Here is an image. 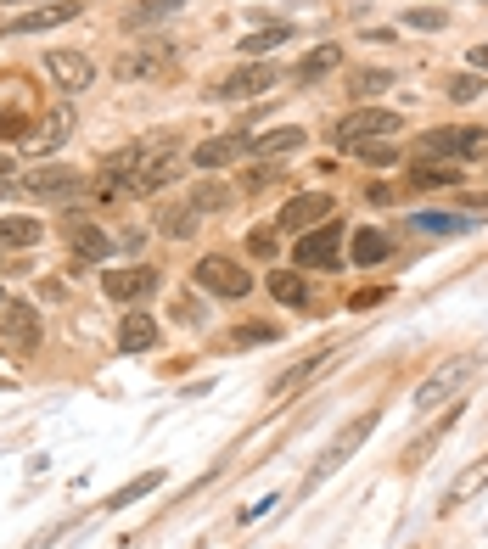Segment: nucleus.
<instances>
[{
  "label": "nucleus",
  "instance_id": "nucleus-1",
  "mask_svg": "<svg viewBox=\"0 0 488 549\" xmlns=\"http://www.w3.org/2000/svg\"><path fill=\"white\" fill-rule=\"evenodd\" d=\"M376 421H382V415H376V409H365V415H359V421H348L343 432H337V437H331V443H326V454H320V460L309 465V477H303V488L315 493L320 482H331V477H337V471H343V465L354 460L359 449H365V437L376 432Z\"/></svg>",
  "mask_w": 488,
  "mask_h": 549
},
{
  "label": "nucleus",
  "instance_id": "nucleus-2",
  "mask_svg": "<svg viewBox=\"0 0 488 549\" xmlns=\"http://www.w3.org/2000/svg\"><path fill=\"white\" fill-rule=\"evenodd\" d=\"M399 129H404V118L388 113V107H354L348 118H337V129H331V135H337V146H343V152H354V146H365V141H393Z\"/></svg>",
  "mask_w": 488,
  "mask_h": 549
},
{
  "label": "nucleus",
  "instance_id": "nucleus-3",
  "mask_svg": "<svg viewBox=\"0 0 488 549\" xmlns=\"http://www.w3.org/2000/svg\"><path fill=\"white\" fill-rule=\"evenodd\" d=\"M191 275H197V286H202V292L230 297V303L253 292V275H247V269L236 264V258H225V253H208V258H197V269H191Z\"/></svg>",
  "mask_w": 488,
  "mask_h": 549
},
{
  "label": "nucleus",
  "instance_id": "nucleus-4",
  "mask_svg": "<svg viewBox=\"0 0 488 549\" xmlns=\"http://www.w3.org/2000/svg\"><path fill=\"white\" fill-rule=\"evenodd\" d=\"M270 90H275V68H270V62H242V68H230L225 79H214L208 96H214V101H253V96H270Z\"/></svg>",
  "mask_w": 488,
  "mask_h": 549
},
{
  "label": "nucleus",
  "instance_id": "nucleus-5",
  "mask_svg": "<svg viewBox=\"0 0 488 549\" xmlns=\"http://www.w3.org/2000/svg\"><path fill=\"white\" fill-rule=\"evenodd\" d=\"M477 376V359H449V365H438L427 381L416 387V409H438V404H455L460 387Z\"/></svg>",
  "mask_w": 488,
  "mask_h": 549
},
{
  "label": "nucleus",
  "instance_id": "nucleus-6",
  "mask_svg": "<svg viewBox=\"0 0 488 549\" xmlns=\"http://www.w3.org/2000/svg\"><path fill=\"white\" fill-rule=\"evenodd\" d=\"M331 208H337V202H331L326 191H298V197H292L287 208L275 213V230H292V236H309L315 225H326V219H331Z\"/></svg>",
  "mask_w": 488,
  "mask_h": 549
},
{
  "label": "nucleus",
  "instance_id": "nucleus-7",
  "mask_svg": "<svg viewBox=\"0 0 488 549\" xmlns=\"http://www.w3.org/2000/svg\"><path fill=\"white\" fill-rule=\"evenodd\" d=\"M298 264L303 269H337L343 264V225H315L309 236H298Z\"/></svg>",
  "mask_w": 488,
  "mask_h": 549
},
{
  "label": "nucleus",
  "instance_id": "nucleus-8",
  "mask_svg": "<svg viewBox=\"0 0 488 549\" xmlns=\"http://www.w3.org/2000/svg\"><path fill=\"white\" fill-rule=\"evenodd\" d=\"M73 135V107L62 101V107H51L45 118H34L29 124V135H23V152H34V157H51L62 141Z\"/></svg>",
  "mask_w": 488,
  "mask_h": 549
},
{
  "label": "nucleus",
  "instance_id": "nucleus-9",
  "mask_svg": "<svg viewBox=\"0 0 488 549\" xmlns=\"http://www.w3.org/2000/svg\"><path fill=\"white\" fill-rule=\"evenodd\" d=\"M174 62H180L174 45H141V51H124L113 73L118 79H163V73H174Z\"/></svg>",
  "mask_w": 488,
  "mask_h": 549
},
{
  "label": "nucleus",
  "instance_id": "nucleus-10",
  "mask_svg": "<svg viewBox=\"0 0 488 549\" xmlns=\"http://www.w3.org/2000/svg\"><path fill=\"white\" fill-rule=\"evenodd\" d=\"M107 297H113V303H146V297L158 292V269L152 264H135V269H113V275H107Z\"/></svg>",
  "mask_w": 488,
  "mask_h": 549
},
{
  "label": "nucleus",
  "instance_id": "nucleus-11",
  "mask_svg": "<svg viewBox=\"0 0 488 549\" xmlns=\"http://www.w3.org/2000/svg\"><path fill=\"white\" fill-rule=\"evenodd\" d=\"M23 107H29V79L6 73V79H0V141H23V135H29V124L17 118Z\"/></svg>",
  "mask_w": 488,
  "mask_h": 549
},
{
  "label": "nucleus",
  "instance_id": "nucleus-12",
  "mask_svg": "<svg viewBox=\"0 0 488 549\" xmlns=\"http://www.w3.org/2000/svg\"><path fill=\"white\" fill-rule=\"evenodd\" d=\"M73 17H79V0H51V6H34V12L12 17V23H6V34H12V40H23V34L62 29V23H73Z\"/></svg>",
  "mask_w": 488,
  "mask_h": 549
},
{
  "label": "nucleus",
  "instance_id": "nucleus-13",
  "mask_svg": "<svg viewBox=\"0 0 488 549\" xmlns=\"http://www.w3.org/2000/svg\"><path fill=\"white\" fill-rule=\"evenodd\" d=\"M45 73H51V79H57L68 96L90 90V79H96V68H90L85 51H45Z\"/></svg>",
  "mask_w": 488,
  "mask_h": 549
},
{
  "label": "nucleus",
  "instance_id": "nucleus-14",
  "mask_svg": "<svg viewBox=\"0 0 488 549\" xmlns=\"http://www.w3.org/2000/svg\"><path fill=\"white\" fill-rule=\"evenodd\" d=\"M0 342L6 348H34L40 342V314L29 303H0Z\"/></svg>",
  "mask_w": 488,
  "mask_h": 549
},
{
  "label": "nucleus",
  "instance_id": "nucleus-15",
  "mask_svg": "<svg viewBox=\"0 0 488 549\" xmlns=\"http://www.w3.org/2000/svg\"><path fill=\"white\" fill-rule=\"evenodd\" d=\"M23 185H29L40 202H73L79 191H85V180H79L73 169H57V163H51V169H34Z\"/></svg>",
  "mask_w": 488,
  "mask_h": 549
},
{
  "label": "nucleus",
  "instance_id": "nucleus-16",
  "mask_svg": "<svg viewBox=\"0 0 488 549\" xmlns=\"http://www.w3.org/2000/svg\"><path fill=\"white\" fill-rule=\"evenodd\" d=\"M455 421H460V404H449V415H444V421H432L427 432H421L416 443L404 449V465H427V460H432V449H438V443H449V432H455Z\"/></svg>",
  "mask_w": 488,
  "mask_h": 549
},
{
  "label": "nucleus",
  "instance_id": "nucleus-17",
  "mask_svg": "<svg viewBox=\"0 0 488 549\" xmlns=\"http://www.w3.org/2000/svg\"><path fill=\"white\" fill-rule=\"evenodd\" d=\"M242 152H247L242 135H214V141H202L197 152H191V163H197V169H225V163H236Z\"/></svg>",
  "mask_w": 488,
  "mask_h": 549
},
{
  "label": "nucleus",
  "instance_id": "nucleus-18",
  "mask_svg": "<svg viewBox=\"0 0 488 549\" xmlns=\"http://www.w3.org/2000/svg\"><path fill=\"white\" fill-rule=\"evenodd\" d=\"M197 219H202V213L191 208V202H163V208H158V230L169 241H191V236H197Z\"/></svg>",
  "mask_w": 488,
  "mask_h": 549
},
{
  "label": "nucleus",
  "instance_id": "nucleus-19",
  "mask_svg": "<svg viewBox=\"0 0 488 549\" xmlns=\"http://www.w3.org/2000/svg\"><path fill=\"white\" fill-rule=\"evenodd\" d=\"M488 488V454L483 460H472L466 471H460L455 482H449V493H444V510H455V505H466V499H477V493Z\"/></svg>",
  "mask_w": 488,
  "mask_h": 549
},
{
  "label": "nucleus",
  "instance_id": "nucleus-20",
  "mask_svg": "<svg viewBox=\"0 0 488 549\" xmlns=\"http://www.w3.org/2000/svg\"><path fill=\"white\" fill-rule=\"evenodd\" d=\"M118 348H124V353H146V348H158V320L135 309L130 320L118 325Z\"/></svg>",
  "mask_w": 488,
  "mask_h": 549
},
{
  "label": "nucleus",
  "instance_id": "nucleus-21",
  "mask_svg": "<svg viewBox=\"0 0 488 549\" xmlns=\"http://www.w3.org/2000/svg\"><path fill=\"white\" fill-rule=\"evenodd\" d=\"M180 6L186 0H135L130 12H124V29H158L169 17H180Z\"/></svg>",
  "mask_w": 488,
  "mask_h": 549
},
{
  "label": "nucleus",
  "instance_id": "nucleus-22",
  "mask_svg": "<svg viewBox=\"0 0 488 549\" xmlns=\"http://www.w3.org/2000/svg\"><path fill=\"white\" fill-rule=\"evenodd\" d=\"M309 141L298 124H287V129H264L259 141H247V152H259V157H287V152H298V146Z\"/></svg>",
  "mask_w": 488,
  "mask_h": 549
},
{
  "label": "nucleus",
  "instance_id": "nucleus-23",
  "mask_svg": "<svg viewBox=\"0 0 488 549\" xmlns=\"http://www.w3.org/2000/svg\"><path fill=\"white\" fill-rule=\"evenodd\" d=\"M449 185H460L455 163H416L410 169V191H449Z\"/></svg>",
  "mask_w": 488,
  "mask_h": 549
},
{
  "label": "nucleus",
  "instance_id": "nucleus-24",
  "mask_svg": "<svg viewBox=\"0 0 488 549\" xmlns=\"http://www.w3.org/2000/svg\"><path fill=\"white\" fill-rule=\"evenodd\" d=\"M264 281H270V297H275V303H287V309H303V303H309V281H303V275H287V269H270Z\"/></svg>",
  "mask_w": 488,
  "mask_h": 549
},
{
  "label": "nucleus",
  "instance_id": "nucleus-25",
  "mask_svg": "<svg viewBox=\"0 0 488 549\" xmlns=\"http://www.w3.org/2000/svg\"><path fill=\"white\" fill-rule=\"evenodd\" d=\"M410 230H427V236H466V230H472V213H416Z\"/></svg>",
  "mask_w": 488,
  "mask_h": 549
},
{
  "label": "nucleus",
  "instance_id": "nucleus-26",
  "mask_svg": "<svg viewBox=\"0 0 488 549\" xmlns=\"http://www.w3.org/2000/svg\"><path fill=\"white\" fill-rule=\"evenodd\" d=\"M337 62H343V51H337V45H315V51L298 62V73H292V79H298V85H315V79H326Z\"/></svg>",
  "mask_w": 488,
  "mask_h": 549
},
{
  "label": "nucleus",
  "instance_id": "nucleus-27",
  "mask_svg": "<svg viewBox=\"0 0 488 549\" xmlns=\"http://www.w3.org/2000/svg\"><path fill=\"white\" fill-rule=\"evenodd\" d=\"M388 253H393V236H388V230H359L354 247H348V258H354V264H382Z\"/></svg>",
  "mask_w": 488,
  "mask_h": 549
},
{
  "label": "nucleus",
  "instance_id": "nucleus-28",
  "mask_svg": "<svg viewBox=\"0 0 488 549\" xmlns=\"http://www.w3.org/2000/svg\"><path fill=\"white\" fill-rule=\"evenodd\" d=\"M45 230L34 225V219H0V253H23V247H34Z\"/></svg>",
  "mask_w": 488,
  "mask_h": 549
},
{
  "label": "nucleus",
  "instance_id": "nucleus-29",
  "mask_svg": "<svg viewBox=\"0 0 488 549\" xmlns=\"http://www.w3.org/2000/svg\"><path fill=\"white\" fill-rule=\"evenodd\" d=\"M68 247L79 258H107V253H113V236H101L96 225H73L68 230Z\"/></svg>",
  "mask_w": 488,
  "mask_h": 549
},
{
  "label": "nucleus",
  "instance_id": "nucleus-30",
  "mask_svg": "<svg viewBox=\"0 0 488 549\" xmlns=\"http://www.w3.org/2000/svg\"><path fill=\"white\" fill-rule=\"evenodd\" d=\"M152 488H163V471H146V477H135V482H124V488L113 493V499H101L107 510H130L135 499H146Z\"/></svg>",
  "mask_w": 488,
  "mask_h": 549
},
{
  "label": "nucleus",
  "instance_id": "nucleus-31",
  "mask_svg": "<svg viewBox=\"0 0 488 549\" xmlns=\"http://www.w3.org/2000/svg\"><path fill=\"white\" fill-rule=\"evenodd\" d=\"M191 208H197V213H225L230 208V185L225 180H208V185H191Z\"/></svg>",
  "mask_w": 488,
  "mask_h": 549
},
{
  "label": "nucleus",
  "instance_id": "nucleus-32",
  "mask_svg": "<svg viewBox=\"0 0 488 549\" xmlns=\"http://www.w3.org/2000/svg\"><path fill=\"white\" fill-rule=\"evenodd\" d=\"M287 40H292V29H287V23H270V29H259V34H247V40H242V57H253V62H259L264 51H275V45H287Z\"/></svg>",
  "mask_w": 488,
  "mask_h": 549
},
{
  "label": "nucleus",
  "instance_id": "nucleus-33",
  "mask_svg": "<svg viewBox=\"0 0 488 549\" xmlns=\"http://www.w3.org/2000/svg\"><path fill=\"white\" fill-rule=\"evenodd\" d=\"M331 353H337V348H315V353H309V359H298V365H292L287 376L275 381V393H292L298 381H309V376H315V370H320V365H326V359H331Z\"/></svg>",
  "mask_w": 488,
  "mask_h": 549
},
{
  "label": "nucleus",
  "instance_id": "nucleus-34",
  "mask_svg": "<svg viewBox=\"0 0 488 549\" xmlns=\"http://www.w3.org/2000/svg\"><path fill=\"white\" fill-rule=\"evenodd\" d=\"M382 90H393L388 68H359L354 79H348V96H382Z\"/></svg>",
  "mask_w": 488,
  "mask_h": 549
},
{
  "label": "nucleus",
  "instance_id": "nucleus-35",
  "mask_svg": "<svg viewBox=\"0 0 488 549\" xmlns=\"http://www.w3.org/2000/svg\"><path fill=\"white\" fill-rule=\"evenodd\" d=\"M404 29L438 34V29H449V12H444V6H410V12H404Z\"/></svg>",
  "mask_w": 488,
  "mask_h": 549
},
{
  "label": "nucleus",
  "instance_id": "nucleus-36",
  "mask_svg": "<svg viewBox=\"0 0 488 549\" xmlns=\"http://www.w3.org/2000/svg\"><path fill=\"white\" fill-rule=\"evenodd\" d=\"M275 337H281V325H270V320H253V325H236L230 331L236 348H259V342H275Z\"/></svg>",
  "mask_w": 488,
  "mask_h": 549
},
{
  "label": "nucleus",
  "instance_id": "nucleus-37",
  "mask_svg": "<svg viewBox=\"0 0 488 549\" xmlns=\"http://www.w3.org/2000/svg\"><path fill=\"white\" fill-rule=\"evenodd\" d=\"M354 157H365V163H376V169H388V163L404 157V146L399 141H365V146H354Z\"/></svg>",
  "mask_w": 488,
  "mask_h": 549
},
{
  "label": "nucleus",
  "instance_id": "nucleus-38",
  "mask_svg": "<svg viewBox=\"0 0 488 549\" xmlns=\"http://www.w3.org/2000/svg\"><path fill=\"white\" fill-rule=\"evenodd\" d=\"M483 96V73H455L449 79V101H477Z\"/></svg>",
  "mask_w": 488,
  "mask_h": 549
},
{
  "label": "nucleus",
  "instance_id": "nucleus-39",
  "mask_svg": "<svg viewBox=\"0 0 488 549\" xmlns=\"http://www.w3.org/2000/svg\"><path fill=\"white\" fill-rule=\"evenodd\" d=\"M275 180H281V169H275V163H270V169H264V163H259V169H247V191H259V185H275Z\"/></svg>",
  "mask_w": 488,
  "mask_h": 549
},
{
  "label": "nucleus",
  "instance_id": "nucleus-40",
  "mask_svg": "<svg viewBox=\"0 0 488 549\" xmlns=\"http://www.w3.org/2000/svg\"><path fill=\"white\" fill-rule=\"evenodd\" d=\"M247 247H253L259 258H275V230H253V236H247Z\"/></svg>",
  "mask_w": 488,
  "mask_h": 549
},
{
  "label": "nucleus",
  "instance_id": "nucleus-41",
  "mask_svg": "<svg viewBox=\"0 0 488 549\" xmlns=\"http://www.w3.org/2000/svg\"><path fill=\"white\" fill-rule=\"evenodd\" d=\"M466 62H472V73H488V40L472 45V51H466Z\"/></svg>",
  "mask_w": 488,
  "mask_h": 549
},
{
  "label": "nucleus",
  "instance_id": "nucleus-42",
  "mask_svg": "<svg viewBox=\"0 0 488 549\" xmlns=\"http://www.w3.org/2000/svg\"><path fill=\"white\" fill-rule=\"evenodd\" d=\"M174 314H186L191 325H202V309H197V303H191V297H180V303H174Z\"/></svg>",
  "mask_w": 488,
  "mask_h": 549
},
{
  "label": "nucleus",
  "instance_id": "nucleus-43",
  "mask_svg": "<svg viewBox=\"0 0 488 549\" xmlns=\"http://www.w3.org/2000/svg\"><path fill=\"white\" fill-rule=\"evenodd\" d=\"M17 180V163H12V157H6V152H0V191H6V185H12Z\"/></svg>",
  "mask_w": 488,
  "mask_h": 549
},
{
  "label": "nucleus",
  "instance_id": "nucleus-44",
  "mask_svg": "<svg viewBox=\"0 0 488 549\" xmlns=\"http://www.w3.org/2000/svg\"><path fill=\"white\" fill-rule=\"evenodd\" d=\"M0 6H23V0H0Z\"/></svg>",
  "mask_w": 488,
  "mask_h": 549
},
{
  "label": "nucleus",
  "instance_id": "nucleus-45",
  "mask_svg": "<svg viewBox=\"0 0 488 549\" xmlns=\"http://www.w3.org/2000/svg\"><path fill=\"white\" fill-rule=\"evenodd\" d=\"M0 303H6V292H0Z\"/></svg>",
  "mask_w": 488,
  "mask_h": 549
},
{
  "label": "nucleus",
  "instance_id": "nucleus-46",
  "mask_svg": "<svg viewBox=\"0 0 488 549\" xmlns=\"http://www.w3.org/2000/svg\"><path fill=\"white\" fill-rule=\"evenodd\" d=\"M0 387H6V381H0Z\"/></svg>",
  "mask_w": 488,
  "mask_h": 549
}]
</instances>
